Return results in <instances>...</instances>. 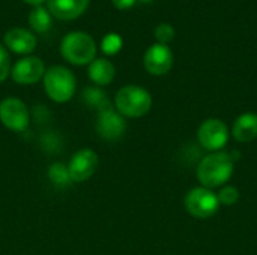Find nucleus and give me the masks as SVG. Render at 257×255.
I'll return each instance as SVG.
<instances>
[{"label":"nucleus","instance_id":"obj_21","mask_svg":"<svg viewBox=\"0 0 257 255\" xmlns=\"http://www.w3.org/2000/svg\"><path fill=\"white\" fill-rule=\"evenodd\" d=\"M122 47V39L117 35H108L104 38L102 42V50L105 54H116Z\"/></svg>","mask_w":257,"mask_h":255},{"label":"nucleus","instance_id":"obj_22","mask_svg":"<svg viewBox=\"0 0 257 255\" xmlns=\"http://www.w3.org/2000/svg\"><path fill=\"white\" fill-rule=\"evenodd\" d=\"M11 74V59L8 51L0 45V83L8 78Z\"/></svg>","mask_w":257,"mask_h":255},{"label":"nucleus","instance_id":"obj_3","mask_svg":"<svg viewBox=\"0 0 257 255\" xmlns=\"http://www.w3.org/2000/svg\"><path fill=\"white\" fill-rule=\"evenodd\" d=\"M60 53L63 59L72 65H87L95 60L96 44L90 35L84 32H72L63 38Z\"/></svg>","mask_w":257,"mask_h":255},{"label":"nucleus","instance_id":"obj_24","mask_svg":"<svg viewBox=\"0 0 257 255\" xmlns=\"http://www.w3.org/2000/svg\"><path fill=\"white\" fill-rule=\"evenodd\" d=\"M24 2L29 5H33V6H41V3H44L45 0H24Z\"/></svg>","mask_w":257,"mask_h":255},{"label":"nucleus","instance_id":"obj_20","mask_svg":"<svg viewBox=\"0 0 257 255\" xmlns=\"http://www.w3.org/2000/svg\"><path fill=\"white\" fill-rule=\"evenodd\" d=\"M155 38L158 41V44H169L173 38H175V29L170 24H160L155 29Z\"/></svg>","mask_w":257,"mask_h":255},{"label":"nucleus","instance_id":"obj_19","mask_svg":"<svg viewBox=\"0 0 257 255\" xmlns=\"http://www.w3.org/2000/svg\"><path fill=\"white\" fill-rule=\"evenodd\" d=\"M86 101H87L89 105H93L98 110H101L102 107H105L107 104H110L105 99V95L99 89H93V87H90V89L86 90Z\"/></svg>","mask_w":257,"mask_h":255},{"label":"nucleus","instance_id":"obj_18","mask_svg":"<svg viewBox=\"0 0 257 255\" xmlns=\"http://www.w3.org/2000/svg\"><path fill=\"white\" fill-rule=\"evenodd\" d=\"M218 201L220 204L224 206H233L235 203H238L239 200V191L235 186H224L220 192H218Z\"/></svg>","mask_w":257,"mask_h":255},{"label":"nucleus","instance_id":"obj_16","mask_svg":"<svg viewBox=\"0 0 257 255\" xmlns=\"http://www.w3.org/2000/svg\"><path fill=\"white\" fill-rule=\"evenodd\" d=\"M29 24L32 30L38 33H44L51 27V17L48 11L42 6H35L29 15Z\"/></svg>","mask_w":257,"mask_h":255},{"label":"nucleus","instance_id":"obj_7","mask_svg":"<svg viewBox=\"0 0 257 255\" xmlns=\"http://www.w3.org/2000/svg\"><path fill=\"white\" fill-rule=\"evenodd\" d=\"M99 165V158L96 155V152H93L92 149H81L77 153H74V156L69 159L68 167V173L72 182H86L89 180L98 170Z\"/></svg>","mask_w":257,"mask_h":255},{"label":"nucleus","instance_id":"obj_10","mask_svg":"<svg viewBox=\"0 0 257 255\" xmlns=\"http://www.w3.org/2000/svg\"><path fill=\"white\" fill-rule=\"evenodd\" d=\"M145 68L152 75H164L173 66V53L164 44H154L143 57Z\"/></svg>","mask_w":257,"mask_h":255},{"label":"nucleus","instance_id":"obj_17","mask_svg":"<svg viewBox=\"0 0 257 255\" xmlns=\"http://www.w3.org/2000/svg\"><path fill=\"white\" fill-rule=\"evenodd\" d=\"M48 177L50 180L57 185V186H66L69 185L71 177H69V173H68V167H65L63 164H53L48 170Z\"/></svg>","mask_w":257,"mask_h":255},{"label":"nucleus","instance_id":"obj_23","mask_svg":"<svg viewBox=\"0 0 257 255\" xmlns=\"http://www.w3.org/2000/svg\"><path fill=\"white\" fill-rule=\"evenodd\" d=\"M111 2L117 9H130L136 5L137 0H111Z\"/></svg>","mask_w":257,"mask_h":255},{"label":"nucleus","instance_id":"obj_5","mask_svg":"<svg viewBox=\"0 0 257 255\" xmlns=\"http://www.w3.org/2000/svg\"><path fill=\"white\" fill-rule=\"evenodd\" d=\"M220 207L218 197L208 188H194L185 197V209L199 219H208L217 213Z\"/></svg>","mask_w":257,"mask_h":255},{"label":"nucleus","instance_id":"obj_8","mask_svg":"<svg viewBox=\"0 0 257 255\" xmlns=\"http://www.w3.org/2000/svg\"><path fill=\"white\" fill-rule=\"evenodd\" d=\"M199 143L211 152H220L229 140L227 126L218 119H208L205 120L199 131H197Z\"/></svg>","mask_w":257,"mask_h":255},{"label":"nucleus","instance_id":"obj_12","mask_svg":"<svg viewBox=\"0 0 257 255\" xmlns=\"http://www.w3.org/2000/svg\"><path fill=\"white\" fill-rule=\"evenodd\" d=\"M5 44L11 51L17 54H30L36 48V38L32 32L15 27L6 32Z\"/></svg>","mask_w":257,"mask_h":255},{"label":"nucleus","instance_id":"obj_15","mask_svg":"<svg viewBox=\"0 0 257 255\" xmlns=\"http://www.w3.org/2000/svg\"><path fill=\"white\" fill-rule=\"evenodd\" d=\"M116 69L107 59H95L89 66V78L98 86H107L114 80Z\"/></svg>","mask_w":257,"mask_h":255},{"label":"nucleus","instance_id":"obj_14","mask_svg":"<svg viewBox=\"0 0 257 255\" xmlns=\"http://www.w3.org/2000/svg\"><path fill=\"white\" fill-rule=\"evenodd\" d=\"M232 134L235 140L241 143H248L257 138V114L254 113L241 114L233 123Z\"/></svg>","mask_w":257,"mask_h":255},{"label":"nucleus","instance_id":"obj_6","mask_svg":"<svg viewBox=\"0 0 257 255\" xmlns=\"http://www.w3.org/2000/svg\"><path fill=\"white\" fill-rule=\"evenodd\" d=\"M0 122L11 131L23 132L27 129L30 116L26 104L18 98H5L0 102Z\"/></svg>","mask_w":257,"mask_h":255},{"label":"nucleus","instance_id":"obj_1","mask_svg":"<svg viewBox=\"0 0 257 255\" xmlns=\"http://www.w3.org/2000/svg\"><path fill=\"white\" fill-rule=\"evenodd\" d=\"M233 174V158L226 152H214L205 156L197 167V179L203 188L224 185Z\"/></svg>","mask_w":257,"mask_h":255},{"label":"nucleus","instance_id":"obj_13","mask_svg":"<svg viewBox=\"0 0 257 255\" xmlns=\"http://www.w3.org/2000/svg\"><path fill=\"white\" fill-rule=\"evenodd\" d=\"M89 5V0H48V11L59 20H74L80 17Z\"/></svg>","mask_w":257,"mask_h":255},{"label":"nucleus","instance_id":"obj_4","mask_svg":"<svg viewBox=\"0 0 257 255\" xmlns=\"http://www.w3.org/2000/svg\"><path fill=\"white\" fill-rule=\"evenodd\" d=\"M44 89L54 102H68L75 93V77L65 66H51L44 74Z\"/></svg>","mask_w":257,"mask_h":255},{"label":"nucleus","instance_id":"obj_11","mask_svg":"<svg viewBox=\"0 0 257 255\" xmlns=\"http://www.w3.org/2000/svg\"><path fill=\"white\" fill-rule=\"evenodd\" d=\"M12 80L18 84H33L44 78L45 66L39 57H24L12 66Z\"/></svg>","mask_w":257,"mask_h":255},{"label":"nucleus","instance_id":"obj_9","mask_svg":"<svg viewBox=\"0 0 257 255\" xmlns=\"http://www.w3.org/2000/svg\"><path fill=\"white\" fill-rule=\"evenodd\" d=\"M98 116V123H96V129L99 132V135L104 140H117L125 134L126 129V123L123 120V117L111 108L110 104H107L105 107H102Z\"/></svg>","mask_w":257,"mask_h":255},{"label":"nucleus","instance_id":"obj_25","mask_svg":"<svg viewBox=\"0 0 257 255\" xmlns=\"http://www.w3.org/2000/svg\"><path fill=\"white\" fill-rule=\"evenodd\" d=\"M140 2H143V3H151V2H154V0H140Z\"/></svg>","mask_w":257,"mask_h":255},{"label":"nucleus","instance_id":"obj_2","mask_svg":"<svg viewBox=\"0 0 257 255\" xmlns=\"http://www.w3.org/2000/svg\"><path fill=\"white\" fill-rule=\"evenodd\" d=\"M116 111L125 117H142L152 107L151 93L140 86H125L114 98Z\"/></svg>","mask_w":257,"mask_h":255}]
</instances>
